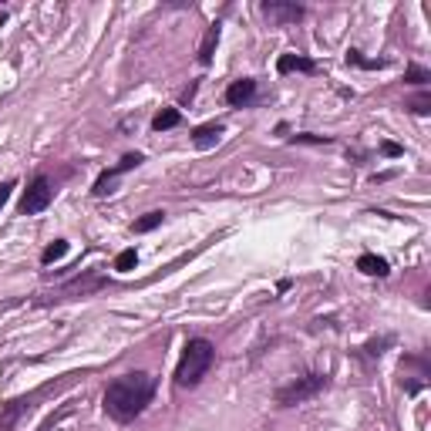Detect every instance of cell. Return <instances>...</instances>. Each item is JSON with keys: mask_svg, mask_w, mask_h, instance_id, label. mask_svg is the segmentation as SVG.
I'll use <instances>...</instances> for the list:
<instances>
[{"mask_svg": "<svg viewBox=\"0 0 431 431\" xmlns=\"http://www.w3.org/2000/svg\"><path fill=\"white\" fill-rule=\"evenodd\" d=\"M155 394V377L145 370H128L105 387V411L115 421H132L145 411Z\"/></svg>", "mask_w": 431, "mask_h": 431, "instance_id": "1", "label": "cell"}, {"mask_svg": "<svg viewBox=\"0 0 431 431\" xmlns=\"http://www.w3.org/2000/svg\"><path fill=\"white\" fill-rule=\"evenodd\" d=\"M216 364V347L206 337H192L185 344L182 361L175 368V385L179 387H196L209 374V368Z\"/></svg>", "mask_w": 431, "mask_h": 431, "instance_id": "2", "label": "cell"}, {"mask_svg": "<svg viewBox=\"0 0 431 431\" xmlns=\"http://www.w3.org/2000/svg\"><path fill=\"white\" fill-rule=\"evenodd\" d=\"M323 387H327V374H304V377L290 381L287 387H280V391H277V404H280V408L304 404V401H310L313 394H320Z\"/></svg>", "mask_w": 431, "mask_h": 431, "instance_id": "3", "label": "cell"}, {"mask_svg": "<svg viewBox=\"0 0 431 431\" xmlns=\"http://www.w3.org/2000/svg\"><path fill=\"white\" fill-rule=\"evenodd\" d=\"M51 196H54V189L47 182L44 175H37L31 185H27V192H24V199H20V213L24 216H34V213H44L47 206H51Z\"/></svg>", "mask_w": 431, "mask_h": 431, "instance_id": "4", "label": "cell"}, {"mask_svg": "<svg viewBox=\"0 0 431 431\" xmlns=\"http://www.w3.org/2000/svg\"><path fill=\"white\" fill-rule=\"evenodd\" d=\"M135 165H142V155L139 152L125 155V158L118 162V165H115V169H108L105 175L94 182V196H108V192H111V185H115V179H118V175H125L128 169H135Z\"/></svg>", "mask_w": 431, "mask_h": 431, "instance_id": "5", "label": "cell"}, {"mask_svg": "<svg viewBox=\"0 0 431 431\" xmlns=\"http://www.w3.org/2000/svg\"><path fill=\"white\" fill-rule=\"evenodd\" d=\"M263 14L270 17L273 24H293L304 17V7L300 4H280V0H266L263 4Z\"/></svg>", "mask_w": 431, "mask_h": 431, "instance_id": "6", "label": "cell"}, {"mask_svg": "<svg viewBox=\"0 0 431 431\" xmlns=\"http://www.w3.org/2000/svg\"><path fill=\"white\" fill-rule=\"evenodd\" d=\"M253 94H256V81L253 77H239V81H232L230 88H226V101L232 108H239V105H246V101H253Z\"/></svg>", "mask_w": 431, "mask_h": 431, "instance_id": "7", "label": "cell"}, {"mask_svg": "<svg viewBox=\"0 0 431 431\" xmlns=\"http://www.w3.org/2000/svg\"><path fill=\"white\" fill-rule=\"evenodd\" d=\"M277 71H280V75H290V71H304V75H313V71H317V64L310 61V58H300V54H280Z\"/></svg>", "mask_w": 431, "mask_h": 431, "instance_id": "8", "label": "cell"}, {"mask_svg": "<svg viewBox=\"0 0 431 431\" xmlns=\"http://www.w3.org/2000/svg\"><path fill=\"white\" fill-rule=\"evenodd\" d=\"M223 132H226V128H223L219 122L202 125V128H196V132H192V145H196V149H213L216 142L223 139Z\"/></svg>", "mask_w": 431, "mask_h": 431, "instance_id": "9", "label": "cell"}, {"mask_svg": "<svg viewBox=\"0 0 431 431\" xmlns=\"http://www.w3.org/2000/svg\"><path fill=\"white\" fill-rule=\"evenodd\" d=\"M24 411H31V398H17V401H11L4 411H0V431H7V428H14V421Z\"/></svg>", "mask_w": 431, "mask_h": 431, "instance_id": "10", "label": "cell"}, {"mask_svg": "<svg viewBox=\"0 0 431 431\" xmlns=\"http://www.w3.org/2000/svg\"><path fill=\"white\" fill-rule=\"evenodd\" d=\"M357 270L368 273V277H387V260L374 256V253H364V256L357 260Z\"/></svg>", "mask_w": 431, "mask_h": 431, "instance_id": "11", "label": "cell"}, {"mask_svg": "<svg viewBox=\"0 0 431 431\" xmlns=\"http://www.w3.org/2000/svg\"><path fill=\"white\" fill-rule=\"evenodd\" d=\"M216 41H219V24H209V31H206V41H202V47H199V64H209V61H213Z\"/></svg>", "mask_w": 431, "mask_h": 431, "instance_id": "12", "label": "cell"}, {"mask_svg": "<svg viewBox=\"0 0 431 431\" xmlns=\"http://www.w3.org/2000/svg\"><path fill=\"white\" fill-rule=\"evenodd\" d=\"M162 219H165V213H158V209H155V213H145L142 219H135V223H132V230L135 232H152L155 226H162Z\"/></svg>", "mask_w": 431, "mask_h": 431, "instance_id": "13", "label": "cell"}, {"mask_svg": "<svg viewBox=\"0 0 431 431\" xmlns=\"http://www.w3.org/2000/svg\"><path fill=\"white\" fill-rule=\"evenodd\" d=\"M175 125H179V111H175V108H165V111H158V115H155L152 128L155 132H165V128H175Z\"/></svg>", "mask_w": 431, "mask_h": 431, "instance_id": "14", "label": "cell"}, {"mask_svg": "<svg viewBox=\"0 0 431 431\" xmlns=\"http://www.w3.org/2000/svg\"><path fill=\"white\" fill-rule=\"evenodd\" d=\"M135 263H139V253H135V249H122V253L115 256V270H118V273H132Z\"/></svg>", "mask_w": 431, "mask_h": 431, "instance_id": "15", "label": "cell"}, {"mask_svg": "<svg viewBox=\"0 0 431 431\" xmlns=\"http://www.w3.org/2000/svg\"><path fill=\"white\" fill-rule=\"evenodd\" d=\"M64 256H68V243L58 239V243H51V246L41 253V263H58V260H64Z\"/></svg>", "mask_w": 431, "mask_h": 431, "instance_id": "16", "label": "cell"}, {"mask_svg": "<svg viewBox=\"0 0 431 431\" xmlns=\"http://www.w3.org/2000/svg\"><path fill=\"white\" fill-rule=\"evenodd\" d=\"M404 81H408V85H418V88H421V85H428V81H431V75L425 71V68H421V64H411V68L404 71Z\"/></svg>", "mask_w": 431, "mask_h": 431, "instance_id": "17", "label": "cell"}, {"mask_svg": "<svg viewBox=\"0 0 431 431\" xmlns=\"http://www.w3.org/2000/svg\"><path fill=\"white\" fill-rule=\"evenodd\" d=\"M408 108H411L415 115H428V111H431V94L425 92V94H418V98H411V101H408Z\"/></svg>", "mask_w": 431, "mask_h": 431, "instance_id": "18", "label": "cell"}, {"mask_svg": "<svg viewBox=\"0 0 431 431\" xmlns=\"http://www.w3.org/2000/svg\"><path fill=\"white\" fill-rule=\"evenodd\" d=\"M347 61H351V64H361V68H385V61H370V58H361L357 51H351V54H347Z\"/></svg>", "mask_w": 431, "mask_h": 431, "instance_id": "19", "label": "cell"}, {"mask_svg": "<svg viewBox=\"0 0 431 431\" xmlns=\"http://www.w3.org/2000/svg\"><path fill=\"white\" fill-rule=\"evenodd\" d=\"M293 142H310V145H330L327 135H293Z\"/></svg>", "mask_w": 431, "mask_h": 431, "instance_id": "20", "label": "cell"}, {"mask_svg": "<svg viewBox=\"0 0 431 431\" xmlns=\"http://www.w3.org/2000/svg\"><path fill=\"white\" fill-rule=\"evenodd\" d=\"M387 344H391V337H381V340H370L368 347H364V351H368L370 357H377L381 354V347H387Z\"/></svg>", "mask_w": 431, "mask_h": 431, "instance_id": "21", "label": "cell"}, {"mask_svg": "<svg viewBox=\"0 0 431 431\" xmlns=\"http://www.w3.org/2000/svg\"><path fill=\"white\" fill-rule=\"evenodd\" d=\"M11 192H14V182H4V185H0V209L7 206V199H11Z\"/></svg>", "mask_w": 431, "mask_h": 431, "instance_id": "22", "label": "cell"}, {"mask_svg": "<svg viewBox=\"0 0 431 431\" xmlns=\"http://www.w3.org/2000/svg\"><path fill=\"white\" fill-rule=\"evenodd\" d=\"M381 152L391 155V158H398V155H401V145H394V142H385V145H381Z\"/></svg>", "mask_w": 431, "mask_h": 431, "instance_id": "23", "label": "cell"}]
</instances>
